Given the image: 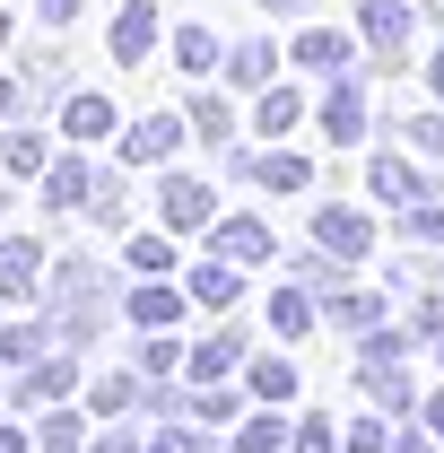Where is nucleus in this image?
I'll use <instances>...</instances> for the list:
<instances>
[{
    "label": "nucleus",
    "instance_id": "f257e3e1",
    "mask_svg": "<svg viewBox=\"0 0 444 453\" xmlns=\"http://www.w3.org/2000/svg\"><path fill=\"white\" fill-rule=\"evenodd\" d=\"M44 314H53L61 349H96V332H105V271H96L88 253H61V262H53V296H44Z\"/></svg>",
    "mask_w": 444,
    "mask_h": 453
},
{
    "label": "nucleus",
    "instance_id": "f03ea898",
    "mask_svg": "<svg viewBox=\"0 0 444 453\" xmlns=\"http://www.w3.org/2000/svg\"><path fill=\"white\" fill-rule=\"evenodd\" d=\"M357 35H366L375 70H401L418 44V0H357Z\"/></svg>",
    "mask_w": 444,
    "mask_h": 453
},
{
    "label": "nucleus",
    "instance_id": "7ed1b4c3",
    "mask_svg": "<svg viewBox=\"0 0 444 453\" xmlns=\"http://www.w3.org/2000/svg\"><path fill=\"white\" fill-rule=\"evenodd\" d=\"M323 140H332V149H366V140H375V96H366V70L323 88Z\"/></svg>",
    "mask_w": 444,
    "mask_h": 453
},
{
    "label": "nucleus",
    "instance_id": "20e7f679",
    "mask_svg": "<svg viewBox=\"0 0 444 453\" xmlns=\"http://www.w3.org/2000/svg\"><path fill=\"white\" fill-rule=\"evenodd\" d=\"M226 174L253 183V192H314V157H287V149H226Z\"/></svg>",
    "mask_w": 444,
    "mask_h": 453
},
{
    "label": "nucleus",
    "instance_id": "39448f33",
    "mask_svg": "<svg viewBox=\"0 0 444 453\" xmlns=\"http://www.w3.org/2000/svg\"><path fill=\"white\" fill-rule=\"evenodd\" d=\"M357 44L366 35H340V27H296V44H287V61L305 70V79H357Z\"/></svg>",
    "mask_w": 444,
    "mask_h": 453
},
{
    "label": "nucleus",
    "instance_id": "423d86ee",
    "mask_svg": "<svg viewBox=\"0 0 444 453\" xmlns=\"http://www.w3.org/2000/svg\"><path fill=\"white\" fill-rule=\"evenodd\" d=\"M44 288H53L44 235H0V305H35Z\"/></svg>",
    "mask_w": 444,
    "mask_h": 453
},
{
    "label": "nucleus",
    "instance_id": "0eeeda50",
    "mask_svg": "<svg viewBox=\"0 0 444 453\" xmlns=\"http://www.w3.org/2000/svg\"><path fill=\"white\" fill-rule=\"evenodd\" d=\"M157 35H166V9H157V0H122V9H113V27H105L113 70H140V61L157 53Z\"/></svg>",
    "mask_w": 444,
    "mask_h": 453
},
{
    "label": "nucleus",
    "instance_id": "6e6552de",
    "mask_svg": "<svg viewBox=\"0 0 444 453\" xmlns=\"http://www.w3.org/2000/svg\"><path fill=\"white\" fill-rule=\"evenodd\" d=\"M157 219L174 235H210L218 226V192L201 183V174H157Z\"/></svg>",
    "mask_w": 444,
    "mask_h": 453
},
{
    "label": "nucleus",
    "instance_id": "1a4fd4ad",
    "mask_svg": "<svg viewBox=\"0 0 444 453\" xmlns=\"http://www.w3.org/2000/svg\"><path fill=\"white\" fill-rule=\"evenodd\" d=\"M70 393H79V349H53V357L18 366V384H9V401H18V410H61Z\"/></svg>",
    "mask_w": 444,
    "mask_h": 453
},
{
    "label": "nucleus",
    "instance_id": "9d476101",
    "mask_svg": "<svg viewBox=\"0 0 444 453\" xmlns=\"http://www.w3.org/2000/svg\"><path fill=\"white\" fill-rule=\"evenodd\" d=\"M183 140H192V113H140L122 131V166H166Z\"/></svg>",
    "mask_w": 444,
    "mask_h": 453
},
{
    "label": "nucleus",
    "instance_id": "9b49d317",
    "mask_svg": "<svg viewBox=\"0 0 444 453\" xmlns=\"http://www.w3.org/2000/svg\"><path fill=\"white\" fill-rule=\"evenodd\" d=\"M244 366H253V340L235 332V323H218L210 340H192V366H183V375H192V384H235Z\"/></svg>",
    "mask_w": 444,
    "mask_h": 453
},
{
    "label": "nucleus",
    "instance_id": "f8f14e48",
    "mask_svg": "<svg viewBox=\"0 0 444 453\" xmlns=\"http://www.w3.org/2000/svg\"><path fill=\"white\" fill-rule=\"evenodd\" d=\"M314 244L340 253V262H366V253H375V219L348 210V201H323V210H314Z\"/></svg>",
    "mask_w": 444,
    "mask_h": 453
},
{
    "label": "nucleus",
    "instance_id": "ddd939ff",
    "mask_svg": "<svg viewBox=\"0 0 444 453\" xmlns=\"http://www.w3.org/2000/svg\"><path fill=\"white\" fill-rule=\"evenodd\" d=\"M88 201H96V157H53L44 166V210L53 219H88Z\"/></svg>",
    "mask_w": 444,
    "mask_h": 453
},
{
    "label": "nucleus",
    "instance_id": "4468645a",
    "mask_svg": "<svg viewBox=\"0 0 444 453\" xmlns=\"http://www.w3.org/2000/svg\"><path fill=\"white\" fill-rule=\"evenodd\" d=\"M210 253H226V262H253V271H262V262L279 253V235L253 219V210H226V219L210 226Z\"/></svg>",
    "mask_w": 444,
    "mask_h": 453
},
{
    "label": "nucleus",
    "instance_id": "2eb2a0df",
    "mask_svg": "<svg viewBox=\"0 0 444 453\" xmlns=\"http://www.w3.org/2000/svg\"><path fill=\"white\" fill-rule=\"evenodd\" d=\"M183 288H192V305H201V314H235V296H244V262L210 253V262H192V271H183Z\"/></svg>",
    "mask_w": 444,
    "mask_h": 453
},
{
    "label": "nucleus",
    "instance_id": "dca6fc26",
    "mask_svg": "<svg viewBox=\"0 0 444 453\" xmlns=\"http://www.w3.org/2000/svg\"><path fill=\"white\" fill-rule=\"evenodd\" d=\"M183 305H192V288H174V280H140L131 296H122V314H131L140 332H174V323H183Z\"/></svg>",
    "mask_w": 444,
    "mask_h": 453
},
{
    "label": "nucleus",
    "instance_id": "f3484780",
    "mask_svg": "<svg viewBox=\"0 0 444 453\" xmlns=\"http://www.w3.org/2000/svg\"><path fill=\"white\" fill-rule=\"evenodd\" d=\"M392 323V296L384 288H366V280H348L332 296V332H348V340H366V332H384Z\"/></svg>",
    "mask_w": 444,
    "mask_h": 453
},
{
    "label": "nucleus",
    "instance_id": "a211bd4d",
    "mask_svg": "<svg viewBox=\"0 0 444 453\" xmlns=\"http://www.w3.org/2000/svg\"><path fill=\"white\" fill-rule=\"evenodd\" d=\"M366 192L384 201V210H410V201H436V183L410 166V157H366Z\"/></svg>",
    "mask_w": 444,
    "mask_h": 453
},
{
    "label": "nucleus",
    "instance_id": "6ab92c4d",
    "mask_svg": "<svg viewBox=\"0 0 444 453\" xmlns=\"http://www.w3.org/2000/svg\"><path fill=\"white\" fill-rule=\"evenodd\" d=\"M140 401H149V375H140V366H96V375H88V410H96V418H131Z\"/></svg>",
    "mask_w": 444,
    "mask_h": 453
},
{
    "label": "nucleus",
    "instance_id": "aec40b11",
    "mask_svg": "<svg viewBox=\"0 0 444 453\" xmlns=\"http://www.w3.org/2000/svg\"><path fill=\"white\" fill-rule=\"evenodd\" d=\"M44 166H53V140H44L35 122H9V131H0V174H9V183H44Z\"/></svg>",
    "mask_w": 444,
    "mask_h": 453
},
{
    "label": "nucleus",
    "instance_id": "412c9836",
    "mask_svg": "<svg viewBox=\"0 0 444 453\" xmlns=\"http://www.w3.org/2000/svg\"><path fill=\"white\" fill-rule=\"evenodd\" d=\"M113 131V96L105 88H70V96H61V140H70V149H88V140H105Z\"/></svg>",
    "mask_w": 444,
    "mask_h": 453
},
{
    "label": "nucleus",
    "instance_id": "4be33fe9",
    "mask_svg": "<svg viewBox=\"0 0 444 453\" xmlns=\"http://www.w3.org/2000/svg\"><path fill=\"white\" fill-rule=\"evenodd\" d=\"M226 88H244V96H262V88H271L279 79V44L271 35H244V44H226V70H218Z\"/></svg>",
    "mask_w": 444,
    "mask_h": 453
},
{
    "label": "nucleus",
    "instance_id": "5701e85b",
    "mask_svg": "<svg viewBox=\"0 0 444 453\" xmlns=\"http://www.w3.org/2000/svg\"><path fill=\"white\" fill-rule=\"evenodd\" d=\"M323 314H332V305H323L305 280H279V288H271V332H279V340H305Z\"/></svg>",
    "mask_w": 444,
    "mask_h": 453
},
{
    "label": "nucleus",
    "instance_id": "b1692460",
    "mask_svg": "<svg viewBox=\"0 0 444 453\" xmlns=\"http://www.w3.org/2000/svg\"><path fill=\"white\" fill-rule=\"evenodd\" d=\"M183 113H192V140H201V149H235V96H226V88H192Z\"/></svg>",
    "mask_w": 444,
    "mask_h": 453
},
{
    "label": "nucleus",
    "instance_id": "393cba45",
    "mask_svg": "<svg viewBox=\"0 0 444 453\" xmlns=\"http://www.w3.org/2000/svg\"><path fill=\"white\" fill-rule=\"evenodd\" d=\"M287 436H296V418H279V401H253V410L235 418L226 445H235V453H287Z\"/></svg>",
    "mask_w": 444,
    "mask_h": 453
},
{
    "label": "nucleus",
    "instance_id": "a878e982",
    "mask_svg": "<svg viewBox=\"0 0 444 453\" xmlns=\"http://www.w3.org/2000/svg\"><path fill=\"white\" fill-rule=\"evenodd\" d=\"M18 70H27L35 105H61V96L79 88V79H70V53H61V44H27V53H18Z\"/></svg>",
    "mask_w": 444,
    "mask_h": 453
},
{
    "label": "nucleus",
    "instance_id": "bb28decb",
    "mask_svg": "<svg viewBox=\"0 0 444 453\" xmlns=\"http://www.w3.org/2000/svg\"><path fill=\"white\" fill-rule=\"evenodd\" d=\"M287 280H305V288H314V296H323V305H332L340 288L357 280V262H340V253H323V244H314V235H305V253H296V262H287Z\"/></svg>",
    "mask_w": 444,
    "mask_h": 453
},
{
    "label": "nucleus",
    "instance_id": "cd10ccee",
    "mask_svg": "<svg viewBox=\"0 0 444 453\" xmlns=\"http://www.w3.org/2000/svg\"><path fill=\"white\" fill-rule=\"evenodd\" d=\"M296 122H305V96H296V88H262V96H253V131H262V140H287Z\"/></svg>",
    "mask_w": 444,
    "mask_h": 453
},
{
    "label": "nucleus",
    "instance_id": "c85d7f7f",
    "mask_svg": "<svg viewBox=\"0 0 444 453\" xmlns=\"http://www.w3.org/2000/svg\"><path fill=\"white\" fill-rule=\"evenodd\" d=\"M53 349H61L53 314H44V323H9V332H0V357H9V366H35V357H53Z\"/></svg>",
    "mask_w": 444,
    "mask_h": 453
},
{
    "label": "nucleus",
    "instance_id": "c756f323",
    "mask_svg": "<svg viewBox=\"0 0 444 453\" xmlns=\"http://www.w3.org/2000/svg\"><path fill=\"white\" fill-rule=\"evenodd\" d=\"M174 244H183V235H131V244H122V262H131V280H166L174 271Z\"/></svg>",
    "mask_w": 444,
    "mask_h": 453
},
{
    "label": "nucleus",
    "instance_id": "7c9ffc66",
    "mask_svg": "<svg viewBox=\"0 0 444 453\" xmlns=\"http://www.w3.org/2000/svg\"><path fill=\"white\" fill-rule=\"evenodd\" d=\"M174 61H183V70H226V44L201 18H183V27H174Z\"/></svg>",
    "mask_w": 444,
    "mask_h": 453
},
{
    "label": "nucleus",
    "instance_id": "2f4dec72",
    "mask_svg": "<svg viewBox=\"0 0 444 453\" xmlns=\"http://www.w3.org/2000/svg\"><path fill=\"white\" fill-rule=\"evenodd\" d=\"M131 366H140V375H183V366H192V349H183L174 332H140V349H131Z\"/></svg>",
    "mask_w": 444,
    "mask_h": 453
},
{
    "label": "nucleus",
    "instance_id": "473e14b6",
    "mask_svg": "<svg viewBox=\"0 0 444 453\" xmlns=\"http://www.w3.org/2000/svg\"><path fill=\"white\" fill-rule=\"evenodd\" d=\"M244 393L253 401H296V366H287V357H253V366H244Z\"/></svg>",
    "mask_w": 444,
    "mask_h": 453
},
{
    "label": "nucleus",
    "instance_id": "72a5a7b5",
    "mask_svg": "<svg viewBox=\"0 0 444 453\" xmlns=\"http://www.w3.org/2000/svg\"><path fill=\"white\" fill-rule=\"evenodd\" d=\"M392 235H401V244H436V253H444V210H436V201H410V210H392Z\"/></svg>",
    "mask_w": 444,
    "mask_h": 453
},
{
    "label": "nucleus",
    "instance_id": "f704fd0d",
    "mask_svg": "<svg viewBox=\"0 0 444 453\" xmlns=\"http://www.w3.org/2000/svg\"><path fill=\"white\" fill-rule=\"evenodd\" d=\"M35 453H88L79 410H44V418H35Z\"/></svg>",
    "mask_w": 444,
    "mask_h": 453
},
{
    "label": "nucleus",
    "instance_id": "c9c22d12",
    "mask_svg": "<svg viewBox=\"0 0 444 453\" xmlns=\"http://www.w3.org/2000/svg\"><path fill=\"white\" fill-rule=\"evenodd\" d=\"M392 288H410V296H427V288H444V262H436V244L401 253V262H392Z\"/></svg>",
    "mask_w": 444,
    "mask_h": 453
},
{
    "label": "nucleus",
    "instance_id": "e433bc0d",
    "mask_svg": "<svg viewBox=\"0 0 444 453\" xmlns=\"http://www.w3.org/2000/svg\"><path fill=\"white\" fill-rule=\"evenodd\" d=\"M183 418H201V427H235L244 410H235V384H192V410Z\"/></svg>",
    "mask_w": 444,
    "mask_h": 453
},
{
    "label": "nucleus",
    "instance_id": "4c0bfd02",
    "mask_svg": "<svg viewBox=\"0 0 444 453\" xmlns=\"http://www.w3.org/2000/svg\"><path fill=\"white\" fill-rule=\"evenodd\" d=\"M149 453H218V436H210L201 418H166V427L149 436Z\"/></svg>",
    "mask_w": 444,
    "mask_h": 453
},
{
    "label": "nucleus",
    "instance_id": "58836bf2",
    "mask_svg": "<svg viewBox=\"0 0 444 453\" xmlns=\"http://www.w3.org/2000/svg\"><path fill=\"white\" fill-rule=\"evenodd\" d=\"M122 210H131V183H122V166H96V201H88V219H96V226H122Z\"/></svg>",
    "mask_w": 444,
    "mask_h": 453
},
{
    "label": "nucleus",
    "instance_id": "ea45409f",
    "mask_svg": "<svg viewBox=\"0 0 444 453\" xmlns=\"http://www.w3.org/2000/svg\"><path fill=\"white\" fill-rule=\"evenodd\" d=\"M340 445H348V453H392V410H366V418H348V427H340Z\"/></svg>",
    "mask_w": 444,
    "mask_h": 453
},
{
    "label": "nucleus",
    "instance_id": "a19ab883",
    "mask_svg": "<svg viewBox=\"0 0 444 453\" xmlns=\"http://www.w3.org/2000/svg\"><path fill=\"white\" fill-rule=\"evenodd\" d=\"M287 453H348V445H340V427L323 418V410H305V418H296V436H287Z\"/></svg>",
    "mask_w": 444,
    "mask_h": 453
},
{
    "label": "nucleus",
    "instance_id": "79ce46f5",
    "mask_svg": "<svg viewBox=\"0 0 444 453\" xmlns=\"http://www.w3.org/2000/svg\"><path fill=\"white\" fill-rule=\"evenodd\" d=\"M27 113H44L35 88H27V70H0V122H27Z\"/></svg>",
    "mask_w": 444,
    "mask_h": 453
},
{
    "label": "nucleus",
    "instance_id": "37998d69",
    "mask_svg": "<svg viewBox=\"0 0 444 453\" xmlns=\"http://www.w3.org/2000/svg\"><path fill=\"white\" fill-rule=\"evenodd\" d=\"M401 140H410L418 157H444V113H410V122H401Z\"/></svg>",
    "mask_w": 444,
    "mask_h": 453
},
{
    "label": "nucleus",
    "instance_id": "c03bdc74",
    "mask_svg": "<svg viewBox=\"0 0 444 453\" xmlns=\"http://www.w3.org/2000/svg\"><path fill=\"white\" fill-rule=\"evenodd\" d=\"M88 453H149V436L131 418H105V436H88Z\"/></svg>",
    "mask_w": 444,
    "mask_h": 453
},
{
    "label": "nucleus",
    "instance_id": "a18cd8bd",
    "mask_svg": "<svg viewBox=\"0 0 444 453\" xmlns=\"http://www.w3.org/2000/svg\"><path fill=\"white\" fill-rule=\"evenodd\" d=\"M444 436L436 427H427V418H410V427H392V453H436Z\"/></svg>",
    "mask_w": 444,
    "mask_h": 453
},
{
    "label": "nucleus",
    "instance_id": "49530a36",
    "mask_svg": "<svg viewBox=\"0 0 444 453\" xmlns=\"http://www.w3.org/2000/svg\"><path fill=\"white\" fill-rule=\"evenodd\" d=\"M0 453H35V427H9L0 418Z\"/></svg>",
    "mask_w": 444,
    "mask_h": 453
},
{
    "label": "nucleus",
    "instance_id": "de8ad7c7",
    "mask_svg": "<svg viewBox=\"0 0 444 453\" xmlns=\"http://www.w3.org/2000/svg\"><path fill=\"white\" fill-rule=\"evenodd\" d=\"M253 9H271V18H305V9H323V0H253Z\"/></svg>",
    "mask_w": 444,
    "mask_h": 453
},
{
    "label": "nucleus",
    "instance_id": "09e8293b",
    "mask_svg": "<svg viewBox=\"0 0 444 453\" xmlns=\"http://www.w3.org/2000/svg\"><path fill=\"white\" fill-rule=\"evenodd\" d=\"M79 9H88V0H44V27H70Z\"/></svg>",
    "mask_w": 444,
    "mask_h": 453
},
{
    "label": "nucleus",
    "instance_id": "8fccbe9b",
    "mask_svg": "<svg viewBox=\"0 0 444 453\" xmlns=\"http://www.w3.org/2000/svg\"><path fill=\"white\" fill-rule=\"evenodd\" d=\"M418 418H427V427L444 436V393H427V401H418Z\"/></svg>",
    "mask_w": 444,
    "mask_h": 453
},
{
    "label": "nucleus",
    "instance_id": "3c124183",
    "mask_svg": "<svg viewBox=\"0 0 444 453\" xmlns=\"http://www.w3.org/2000/svg\"><path fill=\"white\" fill-rule=\"evenodd\" d=\"M427 88H436V105H444V44L427 53Z\"/></svg>",
    "mask_w": 444,
    "mask_h": 453
},
{
    "label": "nucleus",
    "instance_id": "603ef678",
    "mask_svg": "<svg viewBox=\"0 0 444 453\" xmlns=\"http://www.w3.org/2000/svg\"><path fill=\"white\" fill-rule=\"evenodd\" d=\"M418 18H427V27H444V0H418Z\"/></svg>",
    "mask_w": 444,
    "mask_h": 453
},
{
    "label": "nucleus",
    "instance_id": "864d4df0",
    "mask_svg": "<svg viewBox=\"0 0 444 453\" xmlns=\"http://www.w3.org/2000/svg\"><path fill=\"white\" fill-rule=\"evenodd\" d=\"M9 35H18V18H9V9H0V44H9Z\"/></svg>",
    "mask_w": 444,
    "mask_h": 453
},
{
    "label": "nucleus",
    "instance_id": "5fc2aeb1",
    "mask_svg": "<svg viewBox=\"0 0 444 453\" xmlns=\"http://www.w3.org/2000/svg\"><path fill=\"white\" fill-rule=\"evenodd\" d=\"M427 357H436V366H444V332H436V349H427Z\"/></svg>",
    "mask_w": 444,
    "mask_h": 453
},
{
    "label": "nucleus",
    "instance_id": "6e6d98bb",
    "mask_svg": "<svg viewBox=\"0 0 444 453\" xmlns=\"http://www.w3.org/2000/svg\"><path fill=\"white\" fill-rule=\"evenodd\" d=\"M0 384H9V357H0Z\"/></svg>",
    "mask_w": 444,
    "mask_h": 453
}]
</instances>
